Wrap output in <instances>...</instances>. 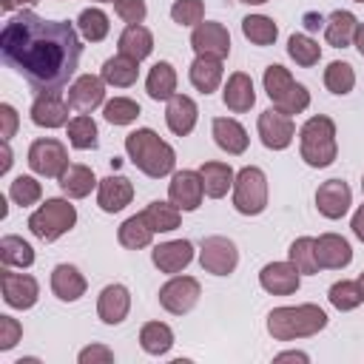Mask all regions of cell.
I'll list each match as a JSON object with an SVG mask.
<instances>
[{
    "label": "cell",
    "instance_id": "obj_1",
    "mask_svg": "<svg viewBox=\"0 0 364 364\" xmlns=\"http://www.w3.org/2000/svg\"><path fill=\"white\" fill-rule=\"evenodd\" d=\"M0 54L37 94H46L68 85L80 65L82 43L74 23L20 11L0 31Z\"/></svg>",
    "mask_w": 364,
    "mask_h": 364
},
{
    "label": "cell",
    "instance_id": "obj_2",
    "mask_svg": "<svg viewBox=\"0 0 364 364\" xmlns=\"http://www.w3.org/2000/svg\"><path fill=\"white\" fill-rule=\"evenodd\" d=\"M125 154L151 179H159V176L173 173V165H176L173 148L165 139H159V134L154 128H136V131H131L125 136Z\"/></svg>",
    "mask_w": 364,
    "mask_h": 364
},
{
    "label": "cell",
    "instance_id": "obj_3",
    "mask_svg": "<svg viewBox=\"0 0 364 364\" xmlns=\"http://www.w3.org/2000/svg\"><path fill=\"white\" fill-rule=\"evenodd\" d=\"M327 327V313L318 304H296V307H273L267 313V333L276 341L310 338Z\"/></svg>",
    "mask_w": 364,
    "mask_h": 364
},
{
    "label": "cell",
    "instance_id": "obj_4",
    "mask_svg": "<svg viewBox=\"0 0 364 364\" xmlns=\"http://www.w3.org/2000/svg\"><path fill=\"white\" fill-rule=\"evenodd\" d=\"M299 154L310 168H327L336 162V122L324 114L310 117L299 128Z\"/></svg>",
    "mask_w": 364,
    "mask_h": 364
},
{
    "label": "cell",
    "instance_id": "obj_5",
    "mask_svg": "<svg viewBox=\"0 0 364 364\" xmlns=\"http://www.w3.org/2000/svg\"><path fill=\"white\" fill-rule=\"evenodd\" d=\"M77 225V208L68 199H46L31 216H28V230L43 239L54 242L63 233H68Z\"/></svg>",
    "mask_w": 364,
    "mask_h": 364
},
{
    "label": "cell",
    "instance_id": "obj_6",
    "mask_svg": "<svg viewBox=\"0 0 364 364\" xmlns=\"http://www.w3.org/2000/svg\"><path fill=\"white\" fill-rule=\"evenodd\" d=\"M233 208L242 216H259L267 208V176L262 168L247 165L233 179Z\"/></svg>",
    "mask_w": 364,
    "mask_h": 364
},
{
    "label": "cell",
    "instance_id": "obj_7",
    "mask_svg": "<svg viewBox=\"0 0 364 364\" xmlns=\"http://www.w3.org/2000/svg\"><path fill=\"white\" fill-rule=\"evenodd\" d=\"M28 168L37 176H48V179H60V173L71 165L68 162V151L60 139L54 136H40L28 145Z\"/></svg>",
    "mask_w": 364,
    "mask_h": 364
},
{
    "label": "cell",
    "instance_id": "obj_8",
    "mask_svg": "<svg viewBox=\"0 0 364 364\" xmlns=\"http://www.w3.org/2000/svg\"><path fill=\"white\" fill-rule=\"evenodd\" d=\"M202 296V287L193 276H171L162 287H159V304L173 313V316H185L196 307Z\"/></svg>",
    "mask_w": 364,
    "mask_h": 364
},
{
    "label": "cell",
    "instance_id": "obj_9",
    "mask_svg": "<svg viewBox=\"0 0 364 364\" xmlns=\"http://www.w3.org/2000/svg\"><path fill=\"white\" fill-rule=\"evenodd\" d=\"M199 264L205 273L228 276L239 264V250L228 236H208L202 239V247H199Z\"/></svg>",
    "mask_w": 364,
    "mask_h": 364
},
{
    "label": "cell",
    "instance_id": "obj_10",
    "mask_svg": "<svg viewBox=\"0 0 364 364\" xmlns=\"http://www.w3.org/2000/svg\"><path fill=\"white\" fill-rule=\"evenodd\" d=\"M0 290H3V301L9 307H14V310H28L40 299L37 279L28 276V273H14L11 267L0 270Z\"/></svg>",
    "mask_w": 364,
    "mask_h": 364
},
{
    "label": "cell",
    "instance_id": "obj_11",
    "mask_svg": "<svg viewBox=\"0 0 364 364\" xmlns=\"http://www.w3.org/2000/svg\"><path fill=\"white\" fill-rule=\"evenodd\" d=\"M256 131H259L262 145L270 148V151H284L296 136V125H293L290 114H282L279 108L262 111L259 122H256Z\"/></svg>",
    "mask_w": 364,
    "mask_h": 364
},
{
    "label": "cell",
    "instance_id": "obj_12",
    "mask_svg": "<svg viewBox=\"0 0 364 364\" xmlns=\"http://www.w3.org/2000/svg\"><path fill=\"white\" fill-rule=\"evenodd\" d=\"M191 48L196 51V57H216V60H225L230 54V34L222 23H213V20H205L199 26H193V34H191Z\"/></svg>",
    "mask_w": 364,
    "mask_h": 364
},
{
    "label": "cell",
    "instance_id": "obj_13",
    "mask_svg": "<svg viewBox=\"0 0 364 364\" xmlns=\"http://www.w3.org/2000/svg\"><path fill=\"white\" fill-rule=\"evenodd\" d=\"M205 188H202V176L199 171H176L168 182V199L179 208V210H196L202 205Z\"/></svg>",
    "mask_w": 364,
    "mask_h": 364
},
{
    "label": "cell",
    "instance_id": "obj_14",
    "mask_svg": "<svg viewBox=\"0 0 364 364\" xmlns=\"http://www.w3.org/2000/svg\"><path fill=\"white\" fill-rule=\"evenodd\" d=\"M105 102V80L94 74H82L68 85V105L77 114H91Z\"/></svg>",
    "mask_w": 364,
    "mask_h": 364
},
{
    "label": "cell",
    "instance_id": "obj_15",
    "mask_svg": "<svg viewBox=\"0 0 364 364\" xmlns=\"http://www.w3.org/2000/svg\"><path fill=\"white\" fill-rule=\"evenodd\" d=\"M151 262L159 273H168V276H176L179 270H185L191 262H193V245L188 239H171V242H162L151 250Z\"/></svg>",
    "mask_w": 364,
    "mask_h": 364
},
{
    "label": "cell",
    "instance_id": "obj_16",
    "mask_svg": "<svg viewBox=\"0 0 364 364\" xmlns=\"http://www.w3.org/2000/svg\"><path fill=\"white\" fill-rule=\"evenodd\" d=\"M68 102L60 97V91L37 94L31 102V122L37 128H63L68 125Z\"/></svg>",
    "mask_w": 364,
    "mask_h": 364
},
{
    "label": "cell",
    "instance_id": "obj_17",
    "mask_svg": "<svg viewBox=\"0 0 364 364\" xmlns=\"http://www.w3.org/2000/svg\"><path fill=\"white\" fill-rule=\"evenodd\" d=\"M353 205V191L341 179H327L316 191V208L327 219H341Z\"/></svg>",
    "mask_w": 364,
    "mask_h": 364
},
{
    "label": "cell",
    "instance_id": "obj_18",
    "mask_svg": "<svg viewBox=\"0 0 364 364\" xmlns=\"http://www.w3.org/2000/svg\"><path fill=\"white\" fill-rule=\"evenodd\" d=\"M301 273L296 270V264L287 259V262H270V264H264L262 267V273H259V284L267 290V293H273V296H290V293H296L299 290V279Z\"/></svg>",
    "mask_w": 364,
    "mask_h": 364
},
{
    "label": "cell",
    "instance_id": "obj_19",
    "mask_svg": "<svg viewBox=\"0 0 364 364\" xmlns=\"http://www.w3.org/2000/svg\"><path fill=\"white\" fill-rule=\"evenodd\" d=\"M134 199V185L128 176L122 173H111L105 179H100V191H97V205L105 213H119L125 205H131Z\"/></svg>",
    "mask_w": 364,
    "mask_h": 364
},
{
    "label": "cell",
    "instance_id": "obj_20",
    "mask_svg": "<svg viewBox=\"0 0 364 364\" xmlns=\"http://www.w3.org/2000/svg\"><path fill=\"white\" fill-rule=\"evenodd\" d=\"M316 262H318V270H341L353 262V247L344 236L338 233H321L316 239Z\"/></svg>",
    "mask_w": 364,
    "mask_h": 364
},
{
    "label": "cell",
    "instance_id": "obj_21",
    "mask_svg": "<svg viewBox=\"0 0 364 364\" xmlns=\"http://www.w3.org/2000/svg\"><path fill=\"white\" fill-rule=\"evenodd\" d=\"M131 310V293L125 284H105L97 299V316L102 324H122Z\"/></svg>",
    "mask_w": 364,
    "mask_h": 364
},
{
    "label": "cell",
    "instance_id": "obj_22",
    "mask_svg": "<svg viewBox=\"0 0 364 364\" xmlns=\"http://www.w3.org/2000/svg\"><path fill=\"white\" fill-rule=\"evenodd\" d=\"M196 119H199V108H196V102H193L188 94H173V97L168 100L165 122H168L171 134L188 136V134L196 128Z\"/></svg>",
    "mask_w": 364,
    "mask_h": 364
},
{
    "label": "cell",
    "instance_id": "obj_23",
    "mask_svg": "<svg viewBox=\"0 0 364 364\" xmlns=\"http://www.w3.org/2000/svg\"><path fill=\"white\" fill-rule=\"evenodd\" d=\"M210 128H213V142H216L225 154L239 156V154L247 151L250 136H247V131H245V125H242L239 119H233V117H216Z\"/></svg>",
    "mask_w": 364,
    "mask_h": 364
},
{
    "label": "cell",
    "instance_id": "obj_24",
    "mask_svg": "<svg viewBox=\"0 0 364 364\" xmlns=\"http://www.w3.org/2000/svg\"><path fill=\"white\" fill-rule=\"evenodd\" d=\"M222 100H225L228 111H233V114H245V111H250L253 102H256V91H253V80H250V74H245V71H233V74L228 77L225 88H222Z\"/></svg>",
    "mask_w": 364,
    "mask_h": 364
},
{
    "label": "cell",
    "instance_id": "obj_25",
    "mask_svg": "<svg viewBox=\"0 0 364 364\" xmlns=\"http://www.w3.org/2000/svg\"><path fill=\"white\" fill-rule=\"evenodd\" d=\"M100 77L105 80V85H114V88H131L139 77V60L128 57V54H114L102 63L100 68Z\"/></svg>",
    "mask_w": 364,
    "mask_h": 364
},
{
    "label": "cell",
    "instance_id": "obj_26",
    "mask_svg": "<svg viewBox=\"0 0 364 364\" xmlns=\"http://www.w3.org/2000/svg\"><path fill=\"white\" fill-rule=\"evenodd\" d=\"M85 287H88V282L74 264L63 262V264H57L51 270V290H54V296L60 301H77L85 293Z\"/></svg>",
    "mask_w": 364,
    "mask_h": 364
},
{
    "label": "cell",
    "instance_id": "obj_27",
    "mask_svg": "<svg viewBox=\"0 0 364 364\" xmlns=\"http://www.w3.org/2000/svg\"><path fill=\"white\" fill-rule=\"evenodd\" d=\"M355 28H358V20L353 11H344V9H336L327 20H324V40L327 46L333 48H347L353 46L355 40Z\"/></svg>",
    "mask_w": 364,
    "mask_h": 364
},
{
    "label": "cell",
    "instance_id": "obj_28",
    "mask_svg": "<svg viewBox=\"0 0 364 364\" xmlns=\"http://www.w3.org/2000/svg\"><path fill=\"white\" fill-rule=\"evenodd\" d=\"M222 60H216V57H196L193 63H191V68H188V80H191V85L199 91V94H213L219 85H222Z\"/></svg>",
    "mask_w": 364,
    "mask_h": 364
},
{
    "label": "cell",
    "instance_id": "obj_29",
    "mask_svg": "<svg viewBox=\"0 0 364 364\" xmlns=\"http://www.w3.org/2000/svg\"><path fill=\"white\" fill-rule=\"evenodd\" d=\"M60 188L68 199H85L94 188H100V179L94 176V171L88 165L71 162L63 173H60Z\"/></svg>",
    "mask_w": 364,
    "mask_h": 364
},
{
    "label": "cell",
    "instance_id": "obj_30",
    "mask_svg": "<svg viewBox=\"0 0 364 364\" xmlns=\"http://www.w3.org/2000/svg\"><path fill=\"white\" fill-rule=\"evenodd\" d=\"M199 176H202L205 196H210V199H222V196H225V193L233 188V179H236L233 168H230L228 162H216V159L202 162Z\"/></svg>",
    "mask_w": 364,
    "mask_h": 364
},
{
    "label": "cell",
    "instance_id": "obj_31",
    "mask_svg": "<svg viewBox=\"0 0 364 364\" xmlns=\"http://www.w3.org/2000/svg\"><path fill=\"white\" fill-rule=\"evenodd\" d=\"M145 91H148L151 100H156V102L165 100L168 102L176 94V68L168 60L154 63L151 71H148V77H145Z\"/></svg>",
    "mask_w": 364,
    "mask_h": 364
},
{
    "label": "cell",
    "instance_id": "obj_32",
    "mask_svg": "<svg viewBox=\"0 0 364 364\" xmlns=\"http://www.w3.org/2000/svg\"><path fill=\"white\" fill-rule=\"evenodd\" d=\"M117 48H119V54H128L134 60H145L154 51V34L142 23L125 26L122 34H119V40H117Z\"/></svg>",
    "mask_w": 364,
    "mask_h": 364
},
{
    "label": "cell",
    "instance_id": "obj_33",
    "mask_svg": "<svg viewBox=\"0 0 364 364\" xmlns=\"http://www.w3.org/2000/svg\"><path fill=\"white\" fill-rule=\"evenodd\" d=\"M142 216H145V222L151 225L154 233H171V230H176L179 222H182V210H179L173 202H162V199H154V202L142 210Z\"/></svg>",
    "mask_w": 364,
    "mask_h": 364
},
{
    "label": "cell",
    "instance_id": "obj_34",
    "mask_svg": "<svg viewBox=\"0 0 364 364\" xmlns=\"http://www.w3.org/2000/svg\"><path fill=\"white\" fill-rule=\"evenodd\" d=\"M117 239H119L122 247H128V250H139V247H148V245H151L154 230H151V225L145 222L142 213H134V216H128V219L119 225Z\"/></svg>",
    "mask_w": 364,
    "mask_h": 364
},
{
    "label": "cell",
    "instance_id": "obj_35",
    "mask_svg": "<svg viewBox=\"0 0 364 364\" xmlns=\"http://www.w3.org/2000/svg\"><path fill=\"white\" fill-rule=\"evenodd\" d=\"M139 347L148 355H165L173 347V330L165 321H148L139 330Z\"/></svg>",
    "mask_w": 364,
    "mask_h": 364
},
{
    "label": "cell",
    "instance_id": "obj_36",
    "mask_svg": "<svg viewBox=\"0 0 364 364\" xmlns=\"http://www.w3.org/2000/svg\"><path fill=\"white\" fill-rule=\"evenodd\" d=\"M0 262L3 267H31L34 264V247L23 236H3L0 239Z\"/></svg>",
    "mask_w": 364,
    "mask_h": 364
},
{
    "label": "cell",
    "instance_id": "obj_37",
    "mask_svg": "<svg viewBox=\"0 0 364 364\" xmlns=\"http://www.w3.org/2000/svg\"><path fill=\"white\" fill-rule=\"evenodd\" d=\"M242 34L245 40H250L253 46H273L279 37V26L273 23V17L267 14H247L242 20Z\"/></svg>",
    "mask_w": 364,
    "mask_h": 364
},
{
    "label": "cell",
    "instance_id": "obj_38",
    "mask_svg": "<svg viewBox=\"0 0 364 364\" xmlns=\"http://www.w3.org/2000/svg\"><path fill=\"white\" fill-rule=\"evenodd\" d=\"M68 142L71 148L77 151H94L100 145V131H97V122L88 117V114H77L74 119H68Z\"/></svg>",
    "mask_w": 364,
    "mask_h": 364
},
{
    "label": "cell",
    "instance_id": "obj_39",
    "mask_svg": "<svg viewBox=\"0 0 364 364\" xmlns=\"http://www.w3.org/2000/svg\"><path fill=\"white\" fill-rule=\"evenodd\" d=\"M77 31L88 40V43H100L108 37L111 31V23H108V14L102 9H82L80 17H77Z\"/></svg>",
    "mask_w": 364,
    "mask_h": 364
},
{
    "label": "cell",
    "instance_id": "obj_40",
    "mask_svg": "<svg viewBox=\"0 0 364 364\" xmlns=\"http://www.w3.org/2000/svg\"><path fill=\"white\" fill-rule=\"evenodd\" d=\"M324 85H327L330 94H338V97L350 94L353 85H355V71H353V65L344 63V60H333V63L324 68Z\"/></svg>",
    "mask_w": 364,
    "mask_h": 364
},
{
    "label": "cell",
    "instance_id": "obj_41",
    "mask_svg": "<svg viewBox=\"0 0 364 364\" xmlns=\"http://www.w3.org/2000/svg\"><path fill=\"white\" fill-rule=\"evenodd\" d=\"M287 259L296 264L299 273H307V276L318 273L316 239H313V236H299V239H293V245H290V250H287Z\"/></svg>",
    "mask_w": 364,
    "mask_h": 364
},
{
    "label": "cell",
    "instance_id": "obj_42",
    "mask_svg": "<svg viewBox=\"0 0 364 364\" xmlns=\"http://www.w3.org/2000/svg\"><path fill=\"white\" fill-rule=\"evenodd\" d=\"M287 54H290V60H296V65L313 68L318 63V57H321V46L310 34H293L287 40Z\"/></svg>",
    "mask_w": 364,
    "mask_h": 364
},
{
    "label": "cell",
    "instance_id": "obj_43",
    "mask_svg": "<svg viewBox=\"0 0 364 364\" xmlns=\"http://www.w3.org/2000/svg\"><path fill=\"white\" fill-rule=\"evenodd\" d=\"M327 299H330V304H333L336 310H341V313H347V310H355V307L364 301L358 282H350V279H341V282H336V284L327 290Z\"/></svg>",
    "mask_w": 364,
    "mask_h": 364
},
{
    "label": "cell",
    "instance_id": "obj_44",
    "mask_svg": "<svg viewBox=\"0 0 364 364\" xmlns=\"http://www.w3.org/2000/svg\"><path fill=\"white\" fill-rule=\"evenodd\" d=\"M139 114H142L139 111V102H134L128 97H114V100H108L102 105V117L111 125H131V122H136Z\"/></svg>",
    "mask_w": 364,
    "mask_h": 364
},
{
    "label": "cell",
    "instance_id": "obj_45",
    "mask_svg": "<svg viewBox=\"0 0 364 364\" xmlns=\"http://www.w3.org/2000/svg\"><path fill=\"white\" fill-rule=\"evenodd\" d=\"M293 74L284 68V65H279V63H273V65H267L264 68V91H267V97L273 100V105L293 88Z\"/></svg>",
    "mask_w": 364,
    "mask_h": 364
},
{
    "label": "cell",
    "instance_id": "obj_46",
    "mask_svg": "<svg viewBox=\"0 0 364 364\" xmlns=\"http://www.w3.org/2000/svg\"><path fill=\"white\" fill-rule=\"evenodd\" d=\"M9 196L14 205L20 208H28V205H37L40 196H43V185L34 179V176H14V182L9 185Z\"/></svg>",
    "mask_w": 364,
    "mask_h": 364
},
{
    "label": "cell",
    "instance_id": "obj_47",
    "mask_svg": "<svg viewBox=\"0 0 364 364\" xmlns=\"http://www.w3.org/2000/svg\"><path fill=\"white\" fill-rule=\"evenodd\" d=\"M171 20L176 26H199L205 20V3L202 0H176L171 6Z\"/></svg>",
    "mask_w": 364,
    "mask_h": 364
},
{
    "label": "cell",
    "instance_id": "obj_48",
    "mask_svg": "<svg viewBox=\"0 0 364 364\" xmlns=\"http://www.w3.org/2000/svg\"><path fill=\"white\" fill-rule=\"evenodd\" d=\"M307 105H310V91L301 85V82H293V88L273 105V108H279L282 114H301V111H307Z\"/></svg>",
    "mask_w": 364,
    "mask_h": 364
},
{
    "label": "cell",
    "instance_id": "obj_49",
    "mask_svg": "<svg viewBox=\"0 0 364 364\" xmlns=\"http://www.w3.org/2000/svg\"><path fill=\"white\" fill-rule=\"evenodd\" d=\"M114 11L119 20H125L128 26L134 23H142L148 9H145V0H114Z\"/></svg>",
    "mask_w": 364,
    "mask_h": 364
},
{
    "label": "cell",
    "instance_id": "obj_50",
    "mask_svg": "<svg viewBox=\"0 0 364 364\" xmlns=\"http://www.w3.org/2000/svg\"><path fill=\"white\" fill-rule=\"evenodd\" d=\"M23 338V324L11 316H0V350H11Z\"/></svg>",
    "mask_w": 364,
    "mask_h": 364
},
{
    "label": "cell",
    "instance_id": "obj_51",
    "mask_svg": "<svg viewBox=\"0 0 364 364\" xmlns=\"http://www.w3.org/2000/svg\"><path fill=\"white\" fill-rule=\"evenodd\" d=\"M77 361L80 364H111L114 361V350H108L105 344H91V347L80 350Z\"/></svg>",
    "mask_w": 364,
    "mask_h": 364
},
{
    "label": "cell",
    "instance_id": "obj_52",
    "mask_svg": "<svg viewBox=\"0 0 364 364\" xmlns=\"http://www.w3.org/2000/svg\"><path fill=\"white\" fill-rule=\"evenodd\" d=\"M0 122H3L0 136H3V139H11V136H14V131H17V122H20V119H17V111H14L9 102H3V105H0Z\"/></svg>",
    "mask_w": 364,
    "mask_h": 364
},
{
    "label": "cell",
    "instance_id": "obj_53",
    "mask_svg": "<svg viewBox=\"0 0 364 364\" xmlns=\"http://www.w3.org/2000/svg\"><path fill=\"white\" fill-rule=\"evenodd\" d=\"M350 228H353V233L364 242V205H358L355 208V213H353V222H350Z\"/></svg>",
    "mask_w": 364,
    "mask_h": 364
},
{
    "label": "cell",
    "instance_id": "obj_54",
    "mask_svg": "<svg viewBox=\"0 0 364 364\" xmlns=\"http://www.w3.org/2000/svg\"><path fill=\"white\" fill-rule=\"evenodd\" d=\"M321 26H324V17H321V14H316V11H307V14H304V28H307V31H318Z\"/></svg>",
    "mask_w": 364,
    "mask_h": 364
},
{
    "label": "cell",
    "instance_id": "obj_55",
    "mask_svg": "<svg viewBox=\"0 0 364 364\" xmlns=\"http://www.w3.org/2000/svg\"><path fill=\"white\" fill-rule=\"evenodd\" d=\"M37 0H0V9L3 11H14V9H23V6H34Z\"/></svg>",
    "mask_w": 364,
    "mask_h": 364
},
{
    "label": "cell",
    "instance_id": "obj_56",
    "mask_svg": "<svg viewBox=\"0 0 364 364\" xmlns=\"http://www.w3.org/2000/svg\"><path fill=\"white\" fill-rule=\"evenodd\" d=\"M276 361H307V353H299V350H290V353H279Z\"/></svg>",
    "mask_w": 364,
    "mask_h": 364
},
{
    "label": "cell",
    "instance_id": "obj_57",
    "mask_svg": "<svg viewBox=\"0 0 364 364\" xmlns=\"http://www.w3.org/2000/svg\"><path fill=\"white\" fill-rule=\"evenodd\" d=\"M11 168V148H9V139H3V165H0V173H6Z\"/></svg>",
    "mask_w": 364,
    "mask_h": 364
},
{
    "label": "cell",
    "instance_id": "obj_58",
    "mask_svg": "<svg viewBox=\"0 0 364 364\" xmlns=\"http://www.w3.org/2000/svg\"><path fill=\"white\" fill-rule=\"evenodd\" d=\"M353 46L358 48V54L364 57V23H358V28H355V40H353Z\"/></svg>",
    "mask_w": 364,
    "mask_h": 364
},
{
    "label": "cell",
    "instance_id": "obj_59",
    "mask_svg": "<svg viewBox=\"0 0 364 364\" xmlns=\"http://www.w3.org/2000/svg\"><path fill=\"white\" fill-rule=\"evenodd\" d=\"M239 3H247V6H262V3H267V0H239Z\"/></svg>",
    "mask_w": 364,
    "mask_h": 364
},
{
    "label": "cell",
    "instance_id": "obj_60",
    "mask_svg": "<svg viewBox=\"0 0 364 364\" xmlns=\"http://www.w3.org/2000/svg\"><path fill=\"white\" fill-rule=\"evenodd\" d=\"M358 287H361V296H364V273L358 276Z\"/></svg>",
    "mask_w": 364,
    "mask_h": 364
},
{
    "label": "cell",
    "instance_id": "obj_61",
    "mask_svg": "<svg viewBox=\"0 0 364 364\" xmlns=\"http://www.w3.org/2000/svg\"><path fill=\"white\" fill-rule=\"evenodd\" d=\"M94 3H114V0H94Z\"/></svg>",
    "mask_w": 364,
    "mask_h": 364
},
{
    "label": "cell",
    "instance_id": "obj_62",
    "mask_svg": "<svg viewBox=\"0 0 364 364\" xmlns=\"http://www.w3.org/2000/svg\"><path fill=\"white\" fill-rule=\"evenodd\" d=\"M361 191H364V176H361Z\"/></svg>",
    "mask_w": 364,
    "mask_h": 364
},
{
    "label": "cell",
    "instance_id": "obj_63",
    "mask_svg": "<svg viewBox=\"0 0 364 364\" xmlns=\"http://www.w3.org/2000/svg\"><path fill=\"white\" fill-rule=\"evenodd\" d=\"M353 3H364V0H353Z\"/></svg>",
    "mask_w": 364,
    "mask_h": 364
}]
</instances>
